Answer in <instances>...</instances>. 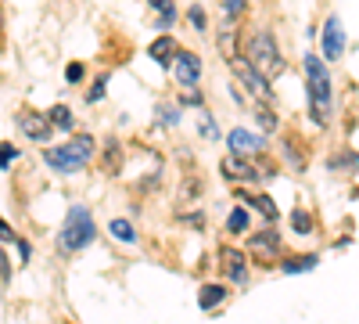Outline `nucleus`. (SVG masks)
Wrapping results in <instances>:
<instances>
[{
  "label": "nucleus",
  "instance_id": "f257e3e1",
  "mask_svg": "<svg viewBox=\"0 0 359 324\" xmlns=\"http://www.w3.org/2000/svg\"><path fill=\"white\" fill-rule=\"evenodd\" d=\"M306 86H309V115H313V123L316 127H327L331 123V72L323 69V62L316 54L306 58Z\"/></svg>",
  "mask_w": 359,
  "mask_h": 324
},
{
  "label": "nucleus",
  "instance_id": "f03ea898",
  "mask_svg": "<svg viewBox=\"0 0 359 324\" xmlns=\"http://www.w3.org/2000/svg\"><path fill=\"white\" fill-rule=\"evenodd\" d=\"M90 159H94V137H86V134H79V137H72L65 144H57V148H47L43 152V162L50 169H57V173H76Z\"/></svg>",
  "mask_w": 359,
  "mask_h": 324
},
{
  "label": "nucleus",
  "instance_id": "7ed1b4c3",
  "mask_svg": "<svg viewBox=\"0 0 359 324\" xmlns=\"http://www.w3.org/2000/svg\"><path fill=\"white\" fill-rule=\"evenodd\" d=\"M94 238H97L94 216L86 213V205H72V209H69V220H65V231H62V238H57L62 252H79V249H86Z\"/></svg>",
  "mask_w": 359,
  "mask_h": 324
},
{
  "label": "nucleus",
  "instance_id": "20e7f679",
  "mask_svg": "<svg viewBox=\"0 0 359 324\" xmlns=\"http://www.w3.org/2000/svg\"><path fill=\"white\" fill-rule=\"evenodd\" d=\"M248 62H252L262 76H277V72L284 69V58H280L273 37H269L266 29H259V33L252 37V44H248Z\"/></svg>",
  "mask_w": 359,
  "mask_h": 324
},
{
  "label": "nucleus",
  "instance_id": "39448f33",
  "mask_svg": "<svg viewBox=\"0 0 359 324\" xmlns=\"http://www.w3.org/2000/svg\"><path fill=\"white\" fill-rule=\"evenodd\" d=\"M230 69H233V76L241 79V83L248 86V91H252L259 101H269V94H273V91H269L266 76H262V72H259L252 62H245V58H233V62H230Z\"/></svg>",
  "mask_w": 359,
  "mask_h": 324
},
{
  "label": "nucleus",
  "instance_id": "423d86ee",
  "mask_svg": "<svg viewBox=\"0 0 359 324\" xmlns=\"http://www.w3.org/2000/svg\"><path fill=\"white\" fill-rule=\"evenodd\" d=\"M341 51H345V33H341V22L331 15L323 25V58L327 62H338Z\"/></svg>",
  "mask_w": 359,
  "mask_h": 324
},
{
  "label": "nucleus",
  "instance_id": "0eeeda50",
  "mask_svg": "<svg viewBox=\"0 0 359 324\" xmlns=\"http://www.w3.org/2000/svg\"><path fill=\"white\" fill-rule=\"evenodd\" d=\"M219 169H223V176H230V181H245V184H252V181H259V169L245 159V155H226L223 162H219Z\"/></svg>",
  "mask_w": 359,
  "mask_h": 324
},
{
  "label": "nucleus",
  "instance_id": "6e6552de",
  "mask_svg": "<svg viewBox=\"0 0 359 324\" xmlns=\"http://www.w3.org/2000/svg\"><path fill=\"white\" fill-rule=\"evenodd\" d=\"M219 259H223V271L230 274L233 285H245L248 281V263H245V252L237 249H219Z\"/></svg>",
  "mask_w": 359,
  "mask_h": 324
},
{
  "label": "nucleus",
  "instance_id": "1a4fd4ad",
  "mask_svg": "<svg viewBox=\"0 0 359 324\" xmlns=\"http://www.w3.org/2000/svg\"><path fill=\"white\" fill-rule=\"evenodd\" d=\"M226 141H230V152H237V155H259V152L266 148L262 137L252 134V130H233Z\"/></svg>",
  "mask_w": 359,
  "mask_h": 324
},
{
  "label": "nucleus",
  "instance_id": "9d476101",
  "mask_svg": "<svg viewBox=\"0 0 359 324\" xmlns=\"http://www.w3.org/2000/svg\"><path fill=\"white\" fill-rule=\"evenodd\" d=\"M176 79L184 86H194L201 79V62L198 54H176Z\"/></svg>",
  "mask_w": 359,
  "mask_h": 324
},
{
  "label": "nucleus",
  "instance_id": "9b49d317",
  "mask_svg": "<svg viewBox=\"0 0 359 324\" xmlns=\"http://www.w3.org/2000/svg\"><path fill=\"white\" fill-rule=\"evenodd\" d=\"M18 130L25 137H33V141H47L50 137V123L43 119V115H33V112H22L18 115Z\"/></svg>",
  "mask_w": 359,
  "mask_h": 324
},
{
  "label": "nucleus",
  "instance_id": "f8f14e48",
  "mask_svg": "<svg viewBox=\"0 0 359 324\" xmlns=\"http://www.w3.org/2000/svg\"><path fill=\"white\" fill-rule=\"evenodd\" d=\"M277 249H280V238H277L273 231H262V234H255V238H252V252L262 256V259H273Z\"/></svg>",
  "mask_w": 359,
  "mask_h": 324
},
{
  "label": "nucleus",
  "instance_id": "ddd939ff",
  "mask_svg": "<svg viewBox=\"0 0 359 324\" xmlns=\"http://www.w3.org/2000/svg\"><path fill=\"white\" fill-rule=\"evenodd\" d=\"M151 58H155V62L162 65V69H169L172 62H176V44H172V37H158L155 44H151Z\"/></svg>",
  "mask_w": 359,
  "mask_h": 324
},
{
  "label": "nucleus",
  "instance_id": "4468645a",
  "mask_svg": "<svg viewBox=\"0 0 359 324\" xmlns=\"http://www.w3.org/2000/svg\"><path fill=\"white\" fill-rule=\"evenodd\" d=\"M223 299H226V288H223V285H205L201 296H198V306H201V310H212V306H219Z\"/></svg>",
  "mask_w": 359,
  "mask_h": 324
},
{
  "label": "nucleus",
  "instance_id": "2eb2a0df",
  "mask_svg": "<svg viewBox=\"0 0 359 324\" xmlns=\"http://www.w3.org/2000/svg\"><path fill=\"white\" fill-rule=\"evenodd\" d=\"M147 4H151V11L158 15V29L165 33V29L176 22V8H172V0H147Z\"/></svg>",
  "mask_w": 359,
  "mask_h": 324
},
{
  "label": "nucleus",
  "instance_id": "dca6fc26",
  "mask_svg": "<svg viewBox=\"0 0 359 324\" xmlns=\"http://www.w3.org/2000/svg\"><path fill=\"white\" fill-rule=\"evenodd\" d=\"M47 119H50V127H57V130H72V112L65 108V105H54L50 112H47Z\"/></svg>",
  "mask_w": 359,
  "mask_h": 324
},
{
  "label": "nucleus",
  "instance_id": "f3484780",
  "mask_svg": "<svg viewBox=\"0 0 359 324\" xmlns=\"http://www.w3.org/2000/svg\"><path fill=\"white\" fill-rule=\"evenodd\" d=\"M316 263H320L316 256H298V259H287V263H284V274H302V271H313Z\"/></svg>",
  "mask_w": 359,
  "mask_h": 324
},
{
  "label": "nucleus",
  "instance_id": "a211bd4d",
  "mask_svg": "<svg viewBox=\"0 0 359 324\" xmlns=\"http://www.w3.org/2000/svg\"><path fill=\"white\" fill-rule=\"evenodd\" d=\"M108 231L115 234L118 242H137V231H133V223H126V220H111Z\"/></svg>",
  "mask_w": 359,
  "mask_h": 324
},
{
  "label": "nucleus",
  "instance_id": "6ab92c4d",
  "mask_svg": "<svg viewBox=\"0 0 359 324\" xmlns=\"http://www.w3.org/2000/svg\"><path fill=\"white\" fill-rule=\"evenodd\" d=\"M255 205H259V213L262 216H269V220H277V205H273V198H266V195H248Z\"/></svg>",
  "mask_w": 359,
  "mask_h": 324
},
{
  "label": "nucleus",
  "instance_id": "aec40b11",
  "mask_svg": "<svg viewBox=\"0 0 359 324\" xmlns=\"http://www.w3.org/2000/svg\"><path fill=\"white\" fill-rule=\"evenodd\" d=\"M226 227H230L233 234H241V231L248 227V213H245V209H233V213H230V220H226Z\"/></svg>",
  "mask_w": 359,
  "mask_h": 324
},
{
  "label": "nucleus",
  "instance_id": "412c9836",
  "mask_svg": "<svg viewBox=\"0 0 359 324\" xmlns=\"http://www.w3.org/2000/svg\"><path fill=\"white\" fill-rule=\"evenodd\" d=\"M15 159H18V148H11V144H0V166L8 169Z\"/></svg>",
  "mask_w": 359,
  "mask_h": 324
},
{
  "label": "nucleus",
  "instance_id": "4be33fe9",
  "mask_svg": "<svg viewBox=\"0 0 359 324\" xmlns=\"http://www.w3.org/2000/svg\"><path fill=\"white\" fill-rule=\"evenodd\" d=\"M291 223H294V231H309V227H313V216H309V213H302V209H298V213L291 216Z\"/></svg>",
  "mask_w": 359,
  "mask_h": 324
},
{
  "label": "nucleus",
  "instance_id": "5701e85b",
  "mask_svg": "<svg viewBox=\"0 0 359 324\" xmlns=\"http://www.w3.org/2000/svg\"><path fill=\"white\" fill-rule=\"evenodd\" d=\"M259 123H262V130H273L277 127V115L269 112V108H259Z\"/></svg>",
  "mask_w": 359,
  "mask_h": 324
},
{
  "label": "nucleus",
  "instance_id": "b1692460",
  "mask_svg": "<svg viewBox=\"0 0 359 324\" xmlns=\"http://www.w3.org/2000/svg\"><path fill=\"white\" fill-rule=\"evenodd\" d=\"M223 8H226V15L233 18V15H241V11H245V0H223Z\"/></svg>",
  "mask_w": 359,
  "mask_h": 324
},
{
  "label": "nucleus",
  "instance_id": "393cba45",
  "mask_svg": "<svg viewBox=\"0 0 359 324\" xmlns=\"http://www.w3.org/2000/svg\"><path fill=\"white\" fill-rule=\"evenodd\" d=\"M65 79H69V83L83 79V65H69V69H65Z\"/></svg>",
  "mask_w": 359,
  "mask_h": 324
},
{
  "label": "nucleus",
  "instance_id": "a878e982",
  "mask_svg": "<svg viewBox=\"0 0 359 324\" xmlns=\"http://www.w3.org/2000/svg\"><path fill=\"white\" fill-rule=\"evenodd\" d=\"M86 98H90V101H97V98H104V79H97V83H94V91H90Z\"/></svg>",
  "mask_w": 359,
  "mask_h": 324
},
{
  "label": "nucleus",
  "instance_id": "bb28decb",
  "mask_svg": "<svg viewBox=\"0 0 359 324\" xmlns=\"http://www.w3.org/2000/svg\"><path fill=\"white\" fill-rule=\"evenodd\" d=\"M0 242H15V231H11L4 220H0Z\"/></svg>",
  "mask_w": 359,
  "mask_h": 324
},
{
  "label": "nucleus",
  "instance_id": "cd10ccee",
  "mask_svg": "<svg viewBox=\"0 0 359 324\" xmlns=\"http://www.w3.org/2000/svg\"><path fill=\"white\" fill-rule=\"evenodd\" d=\"M191 22H194L198 29H205V15H201V8H194V11H191Z\"/></svg>",
  "mask_w": 359,
  "mask_h": 324
}]
</instances>
